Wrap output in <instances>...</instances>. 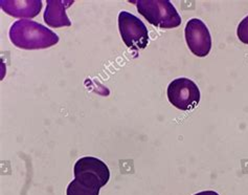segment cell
Here are the masks:
<instances>
[{
  "label": "cell",
  "instance_id": "9c48e42d",
  "mask_svg": "<svg viewBox=\"0 0 248 195\" xmlns=\"http://www.w3.org/2000/svg\"><path fill=\"white\" fill-rule=\"evenodd\" d=\"M100 189L82 184L78 179L71 180L66 190V195H99Z\"/></svg>",
  "mask_w": 248,
  "mask_h": 195
},
{
  "label": "cell",
  "instance_id": "ba28073f",
  "mask_svg": "<svg viewBox=\"0 0 248 195\" xmlns=\"http://www.w3.org/2000/svg\"><path fill=\"white\" fill-rule=\"evenodd\" d=\"M1 9L12 17L15 18H32L41 11L42 1L40 0H1Z\"/></svg>",
  "mask_w": 248,
  "mask_h": 195
},
{
  "label": "cell",
  "instance_id": "3957f363",
  "mask_svg": "<svg viewBox=\"0 0 248 195\" xmlns=\"http://www.w3.org/2000/svg\"><path fill=\"white\" fill-rule=\"evenodd\" d=\"M74 172L76 179L95 189L106 186L110 179L108 166L100 159L93 157H84L78 160Z\"/></svg>",
  "mask_w": 248,
  "mask_h": 195
},
{
  "label": "cell",
  "instance_id": "277c9868",
  "mask_svg": "<svg viewBox=\"0 0 248 195\" xmlns=\"http://www.w3.org/2000/svg\"><path fill=\"white\" fill-rule=\"evenodd\" d=\"M119 29L124 43L130 49H145L149 43L148 29L140 18L126 11L119 15Z\"/></svg>",
  "mask_w": 248,
  "mask_h": 195
},
{
  "label": "cell",
  "instance_id": "30bf717a",
  "mask_svg": "<svg viewBox=\"0 0 248 195\" xmlns=\"http://www.w3.org/2000/svg\"><path fill=\"white\" fill-rule=\"evenodd\" d=\"M237 35L241 42L248 44V16H246L238 25Z\"/></svg>",
  "mask_w": 248,
  "mask_h": 195
},
{
  "label": "cell",
  "instance_id": "7a4b0ae2",
  "mask_svg": "<svg viewBox=\"0 0 248 195\" xmlns=\"http://www.w3.org/2000/svg\"><path fill=\"white\" fill-rule=\"evenodd\" d=\"M148 22L161 29H175L181 24V17L169 0H140L134 2Z\"/></svg>",
  "mask_w": 248,
  "mask_h": 195
},
{
  "label": "cell",
  "instance_id": "52a82bcc",
  "mask_svg": "<svg viewBox=\"0 0 248 195\" xmlns=\"http://www.w3.org/2000/svg\"><path fill=\"white\" fill-rule=\"evenodd\" d=\"M75 1L71 0H47L44 12V21L50 28L70 27L71 22L66 15V10Z\"/></svg>",
  "mask_w": 248,
  "mask_h": 195
},
{
  "label": "cell",
  "instance_id": "8fae6325",
  "mask_svg": "<svg viewBox=\"0 0 248 195\" xmlns=\"http://www.w3.org/2000/svg\"><path fill=\"white\" fill-rule=\"evenodd\" d=\"M195 195H219L216 191H213V190H210V191H202V192H198L197 194Z\"/></svg>",
  "mask_w": 248,
  "mask_h": 195
},
{
  "label": "cell",
  "instance_id": "8992f818",
  "mask_svg": "<svg viewBox=\"0 0 248 195\" xmlns=\"http://www.w3.org/2000/svg\"><path fill=\"white\" fill-rule=\"evenodd\" d=\"M186 40L192 53L200 58L206 57L212 49V37L207 27L200 19L187 21L185 30Z\"/></svg>",
  "mask_w": 248,
  "mask_h": 195
},
{
  "label": "cell",
  "instance_id": "6da1fadb",
  "mask_svg": "<svg viewBox=\"0 0 248 195\" xmlns=\"http://www.w3.org/2000/svg\"><path fill=\"white\" fill-rule=\"evenodd\" d=\"M12 43L22 49H41L54 47L59 42V36L44 25L20 19L10 29Z\"/></svg>",
  "mask_w": 248,
  "mask_h": 195
},
{
  "label": "cell",
  "instance_id": "5b68a950",
  "mask_svg": "<svg viewBox=\"0 0 248 195\" xmlns=\"http://www.w3.org/2000/svg\"><path fill=\"white\" fill-rule=\"evenodd\" d=\"M168 99L173 106L184 112L192 110L200 102V90L187 78H178L169 84Z\"/></svg>",
  "mask_w": 248,
  "mask_h": 195
}]
</instances>
